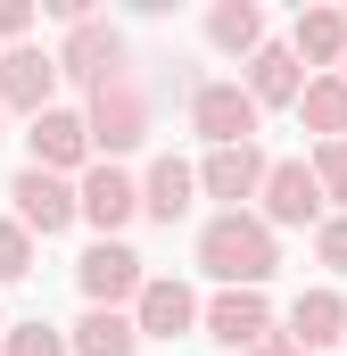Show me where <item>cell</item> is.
<instances>
[{
    "mask_svg": "<svg viewBox=\"0 0 347 356\" xmlns=\"http://www.w3.org/2000/svg\"><path fill=\"white\" fill-rule=\"evenodd\" d=\"M273 266H281V241L264 232L248 207L198 224V273H207V282H223V290H264Z\"/></svg>",
    "mask_w": 347,
    "mask_h": 356,
    "instance_id": "6da1fadb",
    "label": "cell"
},
{
    "mask_svg": "<svg viewBox=\"0 0 347 356\" xmlns=\"http://www.w3.org/2000/svg\"><path fill=\"white\" fill-rule=\"evenodd\" d=\"M83 133H91V158L99 166H116L124 149H141L149 141V99H141V83L124 75V83H99L83 108Z\"/></svg>",
    "mask_w": 347,
    "mask_h": 356,
    "instance_id": "7a4b0ae2",
    "label": "cell"
},
{
    "mask_svg": "<svg viewBox=\"0 0 347 356\" xmlns=\"http://www.w3.org/2000/svg\"><path fill=\"white\" fill-rule=\"evenodd\" d=\"M50 58H58V83H83V91L124 83V33H116L108 17H75L67 42H58Z\"/></svg>",
    "mask_w": 347,
    "mask_h": 356,
    "instance_id": "3957f363",
    "label": "cell"
},
{
    "mask_svg": "<svg viewBox=\"0 0 347 356\" xmlns=\"http://www.w3.org/2000/svg\"><path fill=\"white\" fill-rule=\"evenodd\" d=\"M257 216L264 232H298V224H323V191H314V175H306V158H273L257 182Z\"/></svg>",
    "mask_w": 347,
    "mask_h": 356,
    "instance_id": "277c9868",
    "label": "cell"
},
{
    "mask_svg": "<svg viewBox=\"0 0 347 356\" xmlns=\"http://www.w3.org/2000/svg\"><path fill=\"white\" fill-rule=\"evenodd\" d=\"M133 216H141V182L124 175V166H99L91 158L83 175H75V224H91L99 241H116Z\"/></svg>",
    "mask_w": 347,
    "mask_h": 356,
    "instance_id": "5b68a950",
    "label": "cell"
},
{
    "mask_svg": "<svg viewBox=\"0 0 347 356\" xmlns=\"http://www.w3.org/2000/svg\"><path fill=\"white\" fill-rule=\"evenodd\" d=\"M190 133L207 149H240V141H257V99L240 83H198L190 91Z\"/></svg>",
    "mask_w": 347,
    "mask_h": 356,
    "instance_id": "8992f818",
    "label": "cell"
},
{
    "mask_svg": "<svg viewBox=\"0 0 347 356\" xmlns=\"http://www.w3.org/2000/svg\"><path fill=\"white\" fill-rule=\"evenodd\" d=\"M124 315H133V332H141V340H190V332H198V290H190V282H174V273H149V282H141V298H133Z\"/></svg>",
    "mask_w": 347,
    "mask_h": 356,
    "instance_id": "52a82bcc",
    "label": "cell"
},
{
    "mask_svg": "<svg viewBox=\"0 0 347 356\" xmlns=\"http://www.w3.org/2000/svg\"><path fill=\"white\" fill-rule=\"evenodd\" d=\"M75 282H83L91 307H133V298H141V282H149V266H141L124 241H91L83 257H75Z\"/></svg>",
    "mask_w": 347,
    "mask_h": 356,
    "instance_id": "ba28073f",
    "label": "cell"
},
{
    "mask_svg": "<svg viewBox=\"0 0 347 356\" xmlns=\"http://www.w3.org/2000/svg\"><path fill=\"white\" fill-rule=\"evenodd\" d=\"M25 149H33L25 166H42V175H67V182L91 166V133H83V116H75V108H42V116L25 124Z\"/></svg>",
    "mask_w": 347,
    "mask_h": 356,
    "instance_id": "9c48e42d",
    "label": "cell"
},
{
    "mask_svg": "<svg viewBox=\"0 0 347 356\" xmlns=\"http://www.w3.org/2000/svg\"><path fill=\"white\" fill-rule=\"evenodd\" d=\"M8 199H17V224H25L33 241H50V232H67V224H75V182H67V175L17 166V175H8Z\"/></svg>",
    "mask_w": 347,
    "mask_h": 356,
    "instance_id": "30bf717a",
    "label": "cell"
},
{
    "mask_svg": "<svg viewBox=\"0 0 347 356\" xmlns=\"http://www.w3.org/2000/svg\"><path fill=\"white\" fill-rule=\"evenodd\" d=\"M50 91H58V58H50V50H33V42H17V50H0V116L17 108V116L33 124L42 108H58Z\"/></svg>",
    "mask_w": 347,
    "mask_h": 356,
    "instance_id": "8fae6325",
    "label": "cell"
},
{
    "mask_svg": "<svg viewBox=\"0 0 347 356\" xmlns=\"http://www.w3.org/2000/svg\"><path fill=\"white\" fill-rule=\"evenodd\" d=\"M198 332H207L215 348L248 356L264 332H273V307H264V290H215V298L198 307Z\"/></svg>",
    "mask_w": 347,
    "mask_h": 356,
    "instance_id": "7c38bea8",
    "label": "cell"
},
{
    "mask_svg": "<svg viewBox=\"0 0 347 356\" xmlns=\"http://www.w3.org/2000/svg\"><path fill=\"white\" fill-rule=\"evenodd\" d=\"M264 166H273V158H264L257 141H240V149H207V166H198V191H207V199H223V216H232V207H248V199H257Z\"/></svg>",
    "mask_w": 347,
    "mask_h": 356,
    "instance_id": "4fadbf2b",
    "label": "cell"
},
{
    "mask_svg": "<svg viewBox=\"0 0 347 356\" xmlns=\"http://www.w3.org/2000/svg\"><path fill=\"white\" fill-rule=\"evenodd\" d=\"M289 340H298L306 356H323V348H339V340H347V298L331 290V282L298 290V307H289Z\"/></svg>",
    "mask_w": 347,
    "mask_h": 356,
    "instance_id": "5bb4252c",
    "label": "cell"
},
{
    "mask_svg": "<svg viewBox=\"0 0 347 356\" xmlns=\"http://www.w3.org/2000/svg\"><path fill=\"white\" fill-rule=\"evenodd\" d=\"M289 58L339 75V58H347V8H298V25H289Z\"/></svg>",
    "mask_w": 347,
    "mask_h": 356,
    "instance_id": "9a60e30c",
    "label": "cell"
},
{
    "mask_svg": "<svg viewBox=\"0 0 347 356\" xmlns=\"http://www.w3.org/2000/svg\"><path fill=\"white\" fill-rule=\"evenodd\" d=\"M248 99H257V116L264 108H298V91H306V67H298V58H289V42H264L257 58H248Z\"/></svg>",
    "mask_w": 347,
    "mask_h": 356,
    "instance_id": "2e32d148",
    "label": "cell"
},
{
    "mask_svg": "<svg viewBox=\"0 0 347 356\" xmlns=\"http://www.w3.org/2000/svg\"><path fill=\"white\" fill-rule=\"evenodd\" d=\"M198 207V166H182V158H158L149 182H141V216L149 224H182Z\"/></svg>",
    "mask_w": 347,
    "mask_h": 356,
    "instance_id": "e0dca14e",
    "label": "cell"
},
{
    "mask_svg": "<svg viewBox=\"0 0 347 356\" xmlns=\"http://www.w3.org/2000/svg\"><path fill=\"white\" fill-rule=\"evenodd\" d=\"M67 348L75 356H141V332H133L124 307H83V323L67 332Z\"/></svg>",
    "mask_w": 347,
    "mask_h": 356,
    "instance_id": "ac0fdd59",
    "label": "cell"
},
{
    "mask_svg": "<svg viewBox=\"0 0 347 356\" xmlns=\"http://www.w3.org/2000/svg\"><path fill=\"white\" fill-rule=\"evenodd\" d=\"M207 42L232 50V58H257L264 50V8L257 0H215V8H207Z\"/></svg>",
    "mask_w": 347,
    "mask_h": 356,
    "instance_id": "d6986e66",
    "label": "cell"
},
{
    "mask_svg": "<svg viewBox=\"0 0 347 356\" xmlns=\"http://www.w3.org/2000/svg\"><path fill=\"white\" fill-rule=\"evenodd\" d=\"M298 116H306V133H314V141H347V83H339V75H306Z\"/></svg>",
    "mask_w": 347,
    "mask_h": 356,
    "instance_id": "ffe728a7",
    "label": "cell"
},
{
    "mask_svg": "<svg viewBox=\"0 0 347 356\" xmlns=\"http://www.w3.org/2000/svg\"><path fill=\"white\" fill-rule=\"evenodd\" d=\"M0 332H8V348H0V356H67V332L42 323V315H33V323H0Z\"/></svg>",
    "mask_w": 347,
    "mask_h": 356,
    "instance_id": "44dd1931",
    "label": "cell"
},
{
    "mask_svg": "<svg viewBox=\"0 0 347 356\" xmlns=\"http://www.w3.org/2000/svg\"><path fill=\"white\" fill-rule=\"evenodd\" d=\"M306 175H314V191H323V207H331V199H347V141H314Z\"/></svg>",
    "mask_w": 347,
    "mask_h": 356,
    "instance_id": "7402d4cb",
    "label": "cell"
},
{
    "mask_svg": "<svg viewBox=\"0 0 347 356\" xmlns=\"http://www.w3.org/2000/svg\"><path fill=\"white\" fill-rule=\"evenodd\" d=\"M33 273V232L17 216H0V282H25Z\"/></svg>",
    "mask_w": 347,
    "mask_h": 356,
    "instance_id": "603a6c76",
    "label": "cell"
},
{
    "mask_svg": "<svg viewBox=\"0 0 347 356\" xmlns=\"http://www.w3.org/2000/svg\"><path fill=\"white\" fill-rule=\"evenodd\" d=\"M314 257L331 273H347V216H323V224H314Z\"/></svg>",
    "mask_w": 347,
    "mask_h": 356,
    "instance_id": "cb8c5ba5",
    "label": "cell"
},
{
    "mask_svg": "<svg viewBox=\"0 0 347 356\" xmlns=\"http://www.w3.org/2000/svg\"><path fill=\"white\" fill-rule=\"evenodd\" d=\"M25 33H33V0H0V42L17 50Z\"/></svg>",
    "mask_w": 347,
    "mask_h": 356,
    "instance_id": "d4e9b609",
    "label": "cell"
},
{
    "mask_svg": "<svg viewBox=\"0 0 347 356\" xmlns=\"http://www.w3.org/2000/svg\"><path fill=\"white\" fill-rule=\"evenodd\" d=\"M248 356H306V348H298V340H289V332L273 323V332H264V340H257V348H248Z\"/></svg>",
    "mask_w": 347,
    "mask_h": 356,
    "instance_id": "484cf974",
    "label": "cell"
},
{
    "mask_svg": "<svg viewBox=\"0 0 347 356\" xmlns=\"http://www.w3.org/2000/svg\"><path fill=\"white\" fill-rule=\"evenodd\" d=\"M339 83H347V58H339Z\"/></svg>",
    "mask_w": 347,
    "mask_h": 356,
    "instance_id": "4316f807",
    "label": "cell"
},
{
    "mask_svg": "<svg viewBox=\"0 0 347 356\" xmlns=\"http://www.w3.org/2000/svg\"><path fill=\"white\" fill-rule=\"evenodd\" d=\"M339 348H347V340H339Z\"/></svg>",
    "mask_w": 347,
    "mask_h": 356,
    "instance_id": "83f0119b",
    "label": "cell"
}]
</instances>
